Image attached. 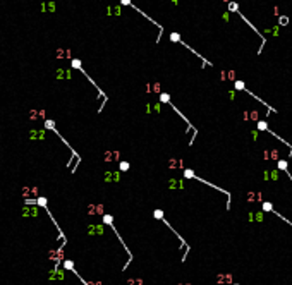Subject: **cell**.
<instances>
[{"label": "cell", "instance_id": "1", "mask_svg": "<svg viewBox=\"0 0 292 285\" xmlns=\"http://www.w3.org/2000/svg\"><path fill=\"white\" fill-rule=\"evenodd\" d=\"M38 194V187H22V197H26V199H29L31 196H36Z\"/></svg>", "mask_w": 292, "mask_h": 285}, {"label": "cell", "instance_id": "2", "mask_svg": "<svg viewBox=\"0 0 292 285\" xmlns=\"http://www.w3.org/2000/svg\"><path fill=\"white\" fill-rule=\"evenodd\" d=\"M88 211H90V215L103 213V206H101V205H90V206H88Z\"/></svg>", "mask_w": 292, "mask_h": 285}, {"label": "cell", "instance_id": "3", "mask_svg": "<svg viewBox=\"0 0 292 285\" xmlns=\"http://www.w3.org/2000/svg\"><path fill=\"white\" fill-rule=\"evenodd\" d=\"M232 282V275H225V273H222V275L217 276V284H230Z\"/></svg>", "mask_w": 292, "mask_h": 285}, {"label": "cell", "instance_id": "4", "mask_svg": "<svg viewBox=\"0 0 292 285\" xmlns=\"http://www.w3.org/2000/svg\"><path fill=\"white\" fill-rule=\"evenodd\" d=\"M29 138L31 139H43L45 138V131H36V129H33L29 132Z\"/></svg>", "mask_w": 292, "mask_h": 285}, {"label": "cell", "instance_id": "5", "mask_svg": "<svg viewBox=\"0 0 292 285\" xmlns=\"http://www.w3.org/2000/svg\"><path fill=\"white\" fill-rule=\"evenodd\" d=\"M121 175H119V172H107L105 174V180L107 182H110V180H119Z\"/></svg>", "mask_w": 292, "mask_h": 285}, {"label": "cell", "instance_id": "6", "mask_svg": "<svg viewBox=\"0 0 292 285\" xmlns=\"http://www.w3.org/2000/svg\"><path fill=\"white\" fill-rule=\"evenodd\" d=\"M36 215H38L36 208H24L22 210V216H36Z\"/></svg>", "mask_w": 292, "mask_h": 285}, {"label": "cell", "instance_id": "7", "mask_svg": "<svg viewBox=\"0 0 292 285\" xmlns=\"http://www.w3.org/2000/svg\"><path fill=\"white\" fill-rule=\"evenodd\" d=\"M249 220L261 222V220H263V213H260V211H254V213H251V215H249Z\"/></svg>", "mask_w": 292, "mask_h": 285}, {"label": "cell", "instance_id": "8", "mask_svg": "<svg viewBox=\"0 0 292 285\" xmlns=\"http://www.w3.org/2000/svg\"><path fill=\"white\" fill-rule=\"evenodd\" d=\"M265 158H278V151L277 149H270V151H265Z\"/></svg>", "mask_w": 292, "mask_h": 285}, {"label": "cell", "instance_id": "9", "mask_svg": "<svg viewBox=\"0 0 292 285\" xmlns=\"http://www.w3.org/2000/svg\"><path fill=\"white\" fill-rule=\"evenodd\" d=\"M88 232H90V234H101L103 228H101L100 225H91L90 228H88Z\"/></svg>", "mask_w": 292, "mask_h": 285}, {"label": "cell", "instance_id": "10", "mask_svg": "<svg viewBox=\"0 0 292 285\" xmlns=\"http://www.w3.org/2000/svg\"><path fill=\"white\" fill-rule=\"evenodd\" d=\"M29 115H31L29 118H33V120H34V118H38V115H45V112H43V110H40V112H36V110H31Z\"/></svg>", "mask_w": 292, "mask_h": 285}, {"label": "cell", "instance_id": "11", "mask_svg": "<svg viewBox=\"0 0 292 285\" xmlns=\"http://www.w3.org/2000/svg\"><path fill=\"white\" fill-rule=\"evenodd\" d=\"M261 194L260 192H249V201H260Z\"/></svg>", "mask_w": 292, "mask_h": 285}, {"label": "cell", "instance_id": "12", "mask_svg": "<svg viewBox=\"0 0 292 285\" xmlns=\"http://www.w3.org/2000/svg\"><path fill=\"white\" fill-rule=\"evenodd\" d=\"M169 187H182V182L181 180H169Z\"/></svg>", "mask_w": 292, "mask_h": 285}, {"label": "cell", "instance_id": "13", "mask_svg": "<svg viewBox=\"0 0 292 285\" xmlns=\"http://www.w3.org/2000/svg\"><path fill=\"white\" fill-rule=\"evenodd\" d=\"M127 285H141V280H129Z\"/></svg>", "mask_w": 292, "mask_h": 285}, {"label": "cell", "instance_id": "14", "mask_svg": "<svg viewBox=\"0 0 292 285\" xmlns=\"http://www.w3.org/2000/svg\"><path fill=\"white\" fill-rule=\"evenodd\" d=\"M38 205H41V206H45V205H47V201H45V197H40V199H38Z\"/></svg>", "mask_w": 292, "mask_h": 285}, {"label": "cell", "instance_id": "15", "mask_svg": "<svg viewBox=\"0 0 292 285\" xmlns=\"http://www.w3.org/2000/svg\"><path fill=\"white\" fill-rule=\"evenodd\" d=\"M280 24H287V17H282V19H280Z\"/></svg>", "mask_w": 292, "mask_h": 285}, {"label": "cell", "instance_id": "16", "mask_svg": "<svg viewBox=\"0 0 292 285\" xmlns=\"http://www.w3.org/2000/svg\"><path fill=\"white\" fill-rule=\"evenodd\" d=\"M179 285H191V284H179Z\"/></svg>", "mask_w": 292, "mask_h": 285}]
</instances>
